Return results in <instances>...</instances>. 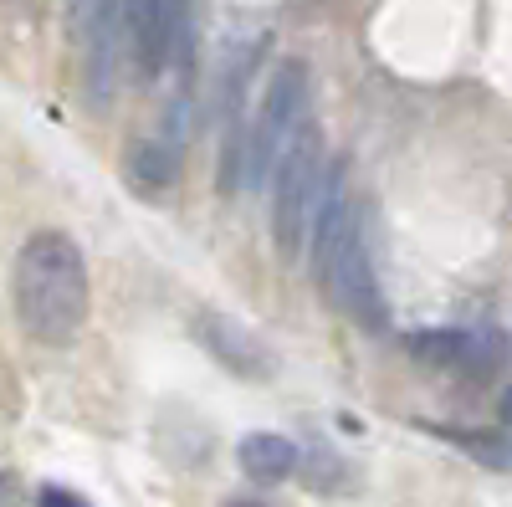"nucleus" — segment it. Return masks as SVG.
<instances>
[{
    "label": "nucleus",
    "instance_id": "7ed1b4c3",
    "mask_svg": "<svg viewBox=\"0 0 512 507\" xmlns=\"http://www.w3.org/2000/svg\"><path fill=\"white\" fill-rule=\"evenodd\" d=\"M308 123V67L282 62L267 82V98L256 108V123L246 129V185L277 180V164L292 149V139Z\"/></svg>",
    "mask_w": 512,
    "mask_h": 507
},
{
    "label": "nucleus",
    "instance_id": "9d476101",
    "mask_svg": "<svg viewBox=\"0 0 512 507\" xmlns=\"http://www.w3.org/2000/svg\"><path fill=\"white\" fill-rule=\"evenodd\" d=\"M36 507H93V502L77 497L72 487H41V492H36Z\"/></svg>",
    "mask_w": 512,
    "mask_h": 507
},
{
    "label": "nucleus",
    "instance_id": "423d86ee",
    "mask_svg": "<svg viewBox=\"0 0 512 507\" xmlns=\"http://www.w3.org/2000/svg\"><path fill=\"white\" fill-rule=\"evenodd\" d=\"M195 333H200V344L216 354L231 374H241V379H272V354H267V344L256 333H246L236 318H221V313H205L200 323H195Z\"/></svg>",
    "mask_w": 512,
    "mask_h": 507
},
{
    "label": "nucleus",
    "instance_id": "f03ea898",
    "mask_svg": "<svg viewBox=\"0 0 512 507\" xmlns=\"http://www.w3.org/2000/svg\"><path fill=\"white\" fill-rule=\"evenodd\" d=\"M328 180H333V169L323 164V134L308 118L303 134H297L292 149L282 154L277 180H272L277 185L272 190V236H277V251L287 262L303 251V241H313L323 200H328Z\"/></svg>",
    "mask_w": 512,
    "mask_h": 507
},
{
    "label": "nucleus",
    "instance_id": "20e7f679",
    "mask_svg": "<svg viewBox=\"0 0 512 507\" xmlns=\"http://www.w3.org/2000/svg\"><path fill=\"white\" fill-rule=\"evenodd\" d=\"M123 36H128V57L139 62L144 82H154L169 62H180L190 77L195 67V6L190 0H123Z\"/></svg>",
    "mask_w": 512,
    "mask_h": 507
},
{
    "label": "nucleus",
    "instance_id": "f8f14e48",
    "mask_svg": "<svg viewBox=\"0 0 512 507\" xmlns=\"http://www.w3.org/2000/svg\"><path fill=\"white\" fill-rule=\"evenodd\" d=\"M502 415H507V426H512V390L502 395Z\"/></svg>",
    "mask_w": 512,
    "mask_h": 507
},
{
    "label": "nucleus",
    "instance_id": "ddd939ff",
    "mask_svg": "<svg viewBox=\"0 0 512 507\" xmlns=\"http://www.w3.org/2000/svg\"><path fill=\"white\" fill-rule=\"evenodd\" d=\"M236 507H251V502H236Z\"/></svg>",
    "mask_w": 512,
    "mask_h": 507
},
{
    "label": "nucleus",
    "instance_id": "6e6552de",
    "mask_svg": "<svg viewBox=\"0 0 512 507\" xmlns=\"http://www.w3.org/2000/svg\"><path fill=\"white\" fill-rule=\"evenodd\" d=\"M297 451L287 436H277V431H256V436H246L241 441V472L251 477V482H262V487H277V482H287L292 472H297Z\"/></svg>",
    "mask_w": 512,
    "mask_h": 507
},
{
    "label": "nucleus",
    "instance_id": "1a4fd4ad",
    "mask_svg": "<svg viewBox=\"0 0 512 507\" xmlns=\"http://www.w3.org/2000/svg\"><path fill=\"white\" fill-rule=\"evenodd\" d=\"M446 441H456L461 451H472L482 467L512 472V436L507 431H441Z\"/></svg>",
    "mask_w": 512,
    "mask_h": 507
},
{
    "label": "nucleus",
    "instance_id": "9b49d317",
    "mask_svg": "<svg viewBox=\"0 0 512 507\" xmlns=\"http://www.w3.org/2000/svg\"><path fill=\"white\" fill-rule=\"evenodd\" d=\"M0 507H21V487H16V472H0Z\"/></svg>",
    "mask_w": 512,
    "mask_h": 507
},
{
    "label": "nucleus",
    "instance_id": "f257e3e1",
    "mask_svg": "<svg viewBox=\"0 0 512 507\" xmlns=\"http://www.w3.org/2000/svg\"><path fill=\"white\" fill-rule=\"evenodd\" d=\"M16 318L36 344H72L88 323V262L82 246L67 231H36L16 251V277H11Z\"/></svg>",
    "mask_w": 512,
    "mask_h": 507
},
{
    "label": "nucleus",
    "instance_id": "0eeeda50",
    "mask_svg": "<svg viewBox=\"0 0 512 507\" xmlns=\"http://www.w3.org/2000/svg\"><path fill=\"white\" fill-rule=\"evenodd\" d=\"M82 16H88V93L93 103H108L123 41V0H82Z\"/></svg>",
    "mask_w": 512,
    "mask_h": 507
},
{
    "label": "nucleus",
    "instance_id": "39448f33",
    "mask_svg": "<svg viewBox=\"0 0 512 507\" xmlns=\"http://www.w3.org/2000/svg\"><path fill=\"white\" fill-rule=\"evenodd\" d=\"M410 354L446 374H492L507 359V338L497 328H420L410 333Z\"/></svg>",
    "mask_w": 512,
    "mask_h": 507
}]
</instances>
